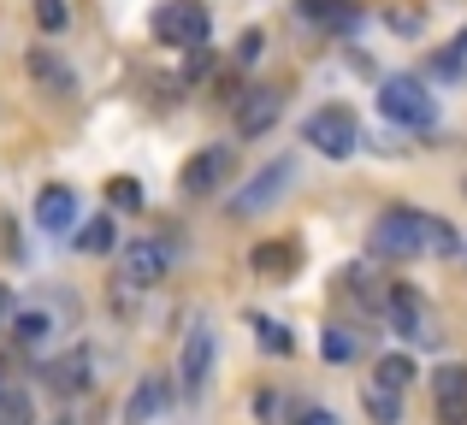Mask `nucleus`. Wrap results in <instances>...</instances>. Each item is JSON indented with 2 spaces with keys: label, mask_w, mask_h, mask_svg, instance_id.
Listing matches in <instances>:
<instances>
[{
  "label": "nucleus",
  "mask_w": 467,
  "mask_h": 425,
  "mask_svg": "<svg viewBox=\"0 0 467 425\" xmlns=\"http://www.w3.org/2000/svg\"><path fill=\"white\" fill-rule=\"evenodd\" d=\"M373 254L390 260H414V254H432V213L420 207H385L373 225Z\"/></svg>",
  "instance_id": "1"
},
{
  "label": "nucleus",
  "mask_w": 467,
  "mask_h": 425,
  "mask_svg": "<svg viewBox=\"0 0 467 425\" xmlns=\"http://www.w3.org/2000/svg\"><path fill=\"white\" fill-rule=\"evenodd\" d=\"M379 113H385L390 125L426 130V125L438 118V101H432V89H426L414 71H390V77L379 83Z\"/></svg>",
  "instance_id": "2"
},
{
  "label": "nucleus",
  "mask_w": 467,
  "mask_h": 425,
  "mask_svg": "<svg viewBox=\"0 0 467 425\" xmlns=\"http://www.w3.org/2000/svg\"><path fill=\"white\" fill-rule=\"evenodd\" d=\"M302 142H314L326 160H349V154L361 148V125H355L349 106H314V113L302 118Z\"/></svg>",
  "instance_id": "3"
},
{
  "label": "nucleus",
  "mask_w": 467,
  "mask_h": 425,
  "mask_svg": "<svg viewBox=\"0 0 467 425\" xmlns=\"http://www.w3.org/2000/svg\"><path fill=\"white\" fill-rule=\"evenodd\" d=\"M149 30H154V42H166V47H202L207 42V30H213V18H207V6L202 0H166V6L149 18Z\"/></svg>",
  "instance_id": "4"
},
{
  "label": "nucleus",
  "mask_w": 467,
  "mask_h": 425,
  "mask_svg": "<svg viewBox=\"0 0 467 425\" xmlns=\"http://www.w3.org/2000/svg\"><path fill=\"white\" fill-rule=\"evenodd\" d=\"M290 184H296V160H266L261 172H254L249 184L231 196V218H254V213H266Z\"/></svg>",
  "instance_id": "5"
},
{
  "label": "nucleus",
  "mask_w": 467,
  "mask_h": 425,
  "mask_svg": "<svg viewBox=\"0 0 467 425\" xmlns=\"http://www.w3.org/2000/svg\"><path fill=\"white\" fill-rule=\"evenodd\" d=\"M385 319H390V331H402L409 343H432L438 337V325H432V313H426V301H420L414 284H390L385 289Z\"/></svg>",
  "instance_id": "6"
},
{
  "label": "nucleus",
  "mask_w": 467,
  "mask_h": 425,
  "mask_svg": "<svg viewBox=\"0 0 467 425\" xmlns=\"http://www.w3.org/2000/svg\"><path fill=\"white\" fill-rule=\"evenodd\" d=\"M166 266H171V248H166V242H154V237H142V242H130L125 260H119V284L149 289V284L166 278Z\"/></svg>",
  "instance_id": "7"
},
{
  "label": "nucleus",
  "mask_w": 467,
  "mask_h": 425,
  "mask_svg": "<svg viewBox=\"0 0 467 425\" xmlns=\"http://www.w3.org/2000/svg\"><path fill=\"white\" fill-rule=\"evenodd\" d=\"M213 331L207 325H195L190 337H183V355H178V379H183V396H202L207 379H213Z\"/></svg>",
  "instance_id": "8"
},
{
  "label": "nucleus",
  "mask_w": 467,
  "mask_h": 425,
  "mask_svg": "<svg viewBox=\"0 0 467 425\" xmlns=\"http://www.w3.org/2000/svg\"><path fill=\"white\" fill-rule=\"evenodd\" d=\"M432 402L444 425H467V367H438L432 372Z\"/></svg>",
  "instance_id": "9"
},
{
  "label": "nucleus",
  "mask_w": 467,
  "mask_h": 425,
  "mask_svg": "<svg viewBox=\"0 0 467 425\" xmlns=\"http://www.w3.org/2000/svg\"><path fill=\"white\" fill-rule=\"evenodd\" d=\"M278 113H285V95H278V89L243 95V106H237V137L243 142H249V137H266V130L278 125Z\"/></svg>",
  "instance_id": "10"
},
{
  "label": "nucleus",
  "mask_w": 467,
  "mask_h": 425,
  "mask_svg": "<svg viewBox=\"0 0 467 425\" xmlns=\"http://www.w3.org/2000/svg\"><path fill=\"white\" fill-rule=\"evenodd\" d=\"M36 225H42L47 237H66V230L78 225V189H66V184H47L42 196H36Z\"/></svg>",
  "instance_id": "11"
},
{
  "label": "nucleus",
  "mask_w": 467,
  "mask_h": 425,
  "mask_svg": "<svg viewBox=\"0 0 467 425\" xmlns=\"http://www.w3.org/2000/svg\"><path fill=\"white\" fill-rule=\"evenodd\" d=\"M47 384L54 390H66V396H83L95 384V355L89 349H71V355H59L54 367H47Z\"/></svg>",
  "instance_id": "12"
},
{
  "label": "nucleus",
  "mask_w": 467,
  "mask_h": 425,
  "mask_svg": "<svg viewBox=\"0 0 467 425\" xmlns=\"http://www.w3.org/2000/svg\"><path fill=\"white\" fill-rule=\"evenodd\" d=\"M225 172H231V148H207L183 166V189H190V196H207V189L225 184Z\"/></svg>",
  "instance_id": "13"
},
{
  "label": "nucleus",
  "mask_w": 467,
  "mask_h": 425,
  "mask_svg": "<svg viewBox=\"0 0 467 425\" xmlns=\"http://www.w3.org/2000/svg\"><path fill=\"white\" fill-rule=\"evenodd\" d=\"M361 408H367V420H373V425H402V390H397V384H385V379H367L361 384Z\"/></svg>",
  "instance_id": "14"
},
{
  "label": "nucleus",
  "mask_w": 467,
  "mask_h": 425,
  "mask_svg": "<svg viewBox=\"0 0 467 425\" xmlns=\"http://www.w3.org/2000/svg\"><path fill=\"white\" fill-rule=\"evenodd\" d=\"M30 77L42 83V89H54V95H78V77H71V66L54 54V47H30Z\"/></svg>",
  "instance_id": "15"
},
{
  "label": "nucleus",
  "mask_w": 467,
  "mask_h": 425,
  "mask_svg": "<svg viewBox=\"0 0 467 425\" xmlns=\"http://www.w3.org/2000/svg\"><path fill=\"white\" fill-rule=\"evenodd\" d=\"M160 408H166V379H142L137 390L125 396V425H149Z\"/></svg>",
  "instance_id": "16"
},
{
  "label": "nucleus",
  "mask_w": 467,
  "mask_h": 425,
  "mask_svg": "<svg viewBox=\"0 0 467 425\" xmlns=\"http://www.w3.org/2000/svg\"><path fill=\"white\" fill-rule=\"evenodd\" d=\"M71 242H78V254H113L119 248V225L107 213H95V218H83V225H78V237H71Z\"/></svg>",
  "instance_id": "17"
},
{
  "label": "nucleus",
  "mask_w": 467,
  "mask_h": 425,
  "mask_svg": "<svg viewBox=\"0 0 467 425\" xmlns=\"http://www.w3.org/2000/svg\"><path fill=\"white\" fill-rule=\"evenodd\" d=\"M319 355H326L331 367H349V360L361 355V337H355L349 325H326V337H319Z\"/></svg>",
  "instance_id": "18"
},
{
  "label": "nucleus",
  "mask_w": 467,
  "mask_h": 425,
  "mask_svg": "<svg viewBox=\"0 0 467 425\" xmlns=\"http://www.w3.org/2000/svg\"><path fill=\"white\" fill-rule=\"evenodd\" d=\"M296 266H302L296 242H261L254 248V272H296Z\"/></svg>",
  "instance_id": "19"
},
{
  "label": "nucleus",
  "mask_w": 467,
  "mask_h": 425,
  "mask_svg": "<svg viewBox=\"0 0 467 425\" xmlns=\"http://www.w3.org/2000/svg\"><path fill=\"white\" fill-rule=\"evenodd\" d=\"M373 379H385V384H397V390H409V384H414V360L397 349V355H385V360L373 367Z\"/></svg>",
  "instance_id": "20"
},
{
  "label": "nucleus",
  "mask_w": 467,
  "mask_h": 425,
  "mask_svg": "<svg viewBox=\"0 0 467 425\" xmlns=\"http://www.w3.org/2000/svg\"><path fill=\"white\" fill-rule=\"evenodd\" d=\"M0 425H36V408H30V396H24L18 384L0 396Z\"/></svg>",
  "instance_id": "21"
},
{
  "label": "nucleus",
  "mask_w": 467,
  "mask_h": 425,
  "mask_svg": "<svg viewBox=\"0 0 467 425\" xmlns=\"http://www.w3.org/2000/svg\"><path fill=\"white\" fill-rule=\"evenodd\" d=\"M107 201H113L119 213H137L142 207V184L137 177H113V184H107Z\"/></svg>",
  "instance_id": "22"
},
{
  "label": "nucleus",
  "mask_w": 467,
  "mask_h": 425,
  "mask_svg": "<svg viewBox=\"0 0 467 425\" xmlns=\"http://www.w3.org/2000/svg\"><path fill=\"white\" fill-rule=\"evenodd\" d=\"M12 337H18V343H42V337H47V313L42 308H24L18 319H12Z\"/></svg>",
  "instance_id": "23"
},
{
  "label": "nucleus",
  "mask_w": 467,
  "mask_h": 425,
  "mask_svg": "<svg viewBox=\"0 0 467 425\" xmlns=\"http://www.w3.org/2000/svg\"><path fill=\"white\" fill-rule=\"evenodd\" d=\"M36 24H42L47 35H59L71 24V6H66V0H36Z\"/></svg>",
  "instance_id": "24"
},
{
  "label": "nucleus",
  "mask_w": 467,
  "mask_h": 425,
  "mask_svg": "<svg viewBox=\"0 0 467 425\" xmlns=\"http://www.w3.org/2000/svg\"><path fill=\"white\" fill-rule=\"evenodd\" d=\"M254 331H261V349H266V355H290V349H296L278 319H254Z\"/></svg>",
  "instance_id": "25"
},
{
  "label": "nucleus",
  "mask_w": 467,
  "mask_h": 425,
  "mask_svg": "<svg viewBox=\"0 0 467 425\" xmlns=\"http://www.w3.org/2000/svg\"><path fill=\"white\" fill-rule=\"evenodd\" d=\"M261 47H266L261 30H243V35H237V59H243V66H254V59H261Z\"/></svg>",
  "instance_id": "26"
},
{
  "label": "nucleus",
  "mask_w": 467,
  "mask_h": 425,
  "mask_svg": "<svg viewBox=\"0 0 467 425\" xmlns=\"http://www.w3.org/2000/svg\"><path fill=\"white\" fill-rule=\"evenodd\" d=\"M290 425H337L326 408H290Z\"/></svg>",
  "instance_id": "27"
},
{
  "label": "nucleus",
  "mask_w": 467,
  "mask_h": 425,
  "mask_svg": "<svg viewBox=\"0 0 467 425\" xmlns=\"http://www.w3.org/2000/svg\"><path fill=\"white\" fill-rule=\"evenodd\" d=\"M183 71H190V77H207V71H213V54H207V47H190V59H183Z\"/></svg>",
  "instance_id": "28"
},
{
  "label": "nucleus",
  "mask_w": 467,
  "mask_h": 425,
  "mask_svg": "<svg viewBox=\"0 0 467 425\" xmlns=\"http://www.w3.org/2000/svg\"><path fill=\"white\" fill-rule=\"evenodd\" d=\"M302 12L308 18H337V0H302Z\"/></svg>",
  "instance_id": "29"
},
{
  "label": "nucleus",
  "mask_w": 467,
  "mask_h": 425,
  "mask_svg": "<svg viewBox=\"0 0 467 425\" xmlns=\"http://www.w3.org/2000/svg\"><path fill=\"white\" fill-rule=\"evenodd\" d=\"M6 313H12V289L0 284V325H6Z\"/></svg>",
  "instance_id": "30"
},
{
  "label": "nucleus",
  "mask_w": 467,
  "mask_h": 425,
  "mask_svg": "<svg viewBox=\"0 0 467 425\" xmlns=\"http://www.w3.org/2000/svg\"><path fill=\"white\" fill-rule=\"evenodd\" d=\"M450 54H456V59H462V66H467V30L456 35V47H450Z\"/></svg>",
  "instance_id": "31"
},
{
  "label": "nucleus",
  "mask_w": 467,
  "mask_h": 425,
  "mask_svg": "<svg viewBox=\"0 0 467 425\" xmlns=\"http://www.w3.org/2000/svg\"><path fill=\"white\" fill-rule=\"evenodd\" d=\"M6 390H12V384H6V367H0V396H6Z\"/></svg>",
  "instance_id": "32"
}]
</instances>
